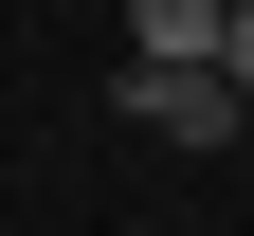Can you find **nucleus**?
I'll return each instance as SVG.
<instances>
[{"instance_id":"nucleus-1","label":"nucleus","mask_w":254,"mask_h":236,"mask_svg":"<svg viewBox=\"0 0 254 236\" xmlns=\"http://www.w3.org/2000/svg\"><path fill=\"white\" fill-rule=\"evenodd\" d=\"M236 109H254L236 73H145V55H127V127H164V146H236Z\"/></svg>"},{"instance_id":"nucleus-2","label":"nucleus","mask_w":254,"mask_h":236,"mask_svg":"<svg viewBox=\"0 0 254 236\" xmlns=\"http://www.w3.org/2000/svg\"><path fill=\"white\" fill-rule=\"evenodd\" d=\"M127 37H145V73H218L236 0H127Z\"/></svg>"},{"instance_id":"nucleus-3","label":"nucleus","mask_w":254,"mask_h":236,"mask_svg":"<svg viewBox=\"0 0 254 236\" xmlns=\"http://www.w3.org/2000/svg\"><path fill=\"white\" fill-rule=\"evenodd\" d=\"M218 73H236V91H254V0H236V37H218Z\"/></svg>"}]
</instances>
